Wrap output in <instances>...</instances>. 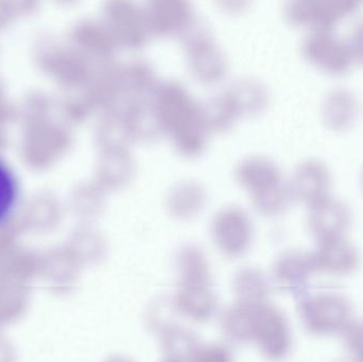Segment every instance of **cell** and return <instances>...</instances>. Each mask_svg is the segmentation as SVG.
<instances>
[{
	"instance_id": "7",
	"label": "cell",
	"mask_w": 363,
	"mask_h": 362,
	"mask_svg": "<svg viewBox=\"0 0 363 362\" xmlns=\"http://www.w3.org/2000/svg\"><path fill=\"white\" fill-rule=\"evenodd\" d=\"M136 164L128 146L104 148L100 162L99 179L108 191L125 188L135 176Z\"/></svg>"
},
{
	"instance_id": "17",
	"label": "cell",
	"mask_w": 363,
	"mask_h": 362,
	"mask_svg": "<svg viewBox=\"0 0 363 362\" xmlns=\"http://www.w3.org/2000/svg\"><path fill=\"white\" fill-rule=\"evenodd\" d=\"M347 43L355 62L363 65V21L354 26Z\"/></svg>"
},
{
	"instance_id": "13",
	"label": "cell",
	"mask_w": 363,
	"mask_h": 362,
	"mask_svg": "<svg viewBox=\"0 0 363 362\" xmlns=\"http://www.w3.org/2000/svg\"><path fill=\"white\" fill-rule=\"evenodd\" d=\"M225 95L240 118L260 114L268 106V94L259 85L240 84Z\"/></svg>"
},
{
	"instance_id": "11",
	"label": "cell",
	"mask_w": 363,
	"mask_h": 362,
	"mask_svg": "<svg viewBox=\"0 0 363 362\" xmlns=\"http://www.w3.org/2000/svg\"><path fill=\"white\" fill-rule=\"evenodd\" d=\"M311 254L315 267L330 271H351L359 263V252L345 237L318 242Z\"/></svg>"
},
{
	"instance_id": "12",
	"label": "cell",
	"mask_w": 363,
	"mask_h": 362,
	"mask_svg": "<svg viewBox=\"0 0 363 362\" xmlns=\"http://www.w3.org/2000/svg\"><path fill=\"white\" fill-rule=\"evenodd\" d=\"M287 15L292 23L311 31H332L339 23L324 0H289Z\"/></svg>"
},
{
	"instance_id": "18",
	"label": "cell",
	"mask_w": 363,
	"mask_h": 362,
	"mask_svg": "<svg viewBox=\"0 0 363 362\" xmlns=\"http://www.w3.org/2000/svg\"><path fill=\"white\" fill-rule=\"evenodd\" d=\"M17 350L8 338L0 335V362H17Z\"/></svg>"
},
{
	"instance_id": "15",
	"label": "cell",
	"mask_w": 363,
	"mask_h": 362,
	"mask_svg": "<svg viewBox=\"0 0 363 362\" xmlns=\"http://www.w3.org/2000/svg\"><path fill=\"white\" fill-rule=\"evenodd\" d=\"M18 183L11 168L0 159V225L6 222L18 201Z\"/></svg>"
},
{
	"instance_id": "1",
	"label": "cell",
	"mask_w": 363,
	"mask_h": 362,
	"mask_svg": "<svg viewBox=\"0 0 363 362\" xmlns=\"http://www.w3.org/2000/svg\"><path fill=\"white\" fill-rule=\"evenodd\" d=\"M152 101L164 134L169 135L178 152L188 159L200 157L209 133L202 106L183 87L172 83L160 87Z\"/></svg>"
},
{
	"instance_id": "4",
	"label": "cell",
	"mask_w": 363,
	"mask_h": 362,
	"mask_svg": "<svg viewBox=\"0 0 363 362\" xmlns=\"http://www.w3.org/2000/svg\"><path fill=\"white\" fill-rule=\"evenodd\" d=\"M211 236L222 254L234 259L243 256L253 242V225L242 208L230 206L213 217Z\"/></svg>"
},
{
	"instance_id": "19",
	"label": "cell",
	"mask_w": 363,
	"mask_h": 362,
	"mask_svg": "<svg viewBox=\"0 0 363 362\" xmlns=\"http://www.w3.org/2000/svg\"><path fill=\"white\" fill-rule=\"evenodd\" d=\"M362 189H363V172H362Z\"/></svg>"
},
{
	"instance_id": "6",
	"label": "cell",
	"mask_w": 363,
	"mask_h": 362,
	"mask_svg": "<svg viewBox=\"0 0 363 362\" xmlns=\"http://www.w3.org/2000/svg\"><path fill=\"white\" fill-rule=\"evenodd\" d=\"M332 176L325 164L317 159H309L300 164L292 176L289 185L292 199L313 205L330 197Z\"/></svg>"
},
{
	"instance_id": "8",
	"label": "cell",
	"mask_w": 363,
	"mask_h": 362,
	"mask_svg": "<svg viewBox=\"0 0 363 362\" xmlns=\"http://www.w3.org/2000/svg\"><path fill=\"white\" fill-rule=\"evenodd\" d=\"M121 113L132 140L152 142L163 135V127L152 100H133Z\"/></svg>"
},
{
	"instance_id": "9",
	"label": "cell",
	"mask_w": 363,
	"mask_h": 362,
	"mask_svg": "<svg viewBox=\"0 0 363 362\" xmlns=\"http://www.w3.org/2000/svg\"><path fill=\"white\" fill-rule=\"evenodd\" d=\"M359 106L357 98L349 89H336L326 95L321 106V117L330 131L345 132L357 120Z\"/></svg>"
},
{
	"instance_id": "10",
	"label": "cell",
	"mask_w": 363,
	"mask_h": 362,
	"mask_svg": "<svg viewBox=\"0 0 363 362\" xmlns=\"http://www.w3.org/2000/svg\"><path fill=\"white\" fill-rule=\"evenodd\" d=\"M204 187L194 181H183L174 185L166 198L168 214L178 220H191L206 206Z\"/></svg>"
},
{
	"instance_id": "2",
	"label": "cell",
	"mask_w": 363,
	"mask_h": 362,
	"mask_svg": "<svg viewBox=\"0 0 363 362\" xmlns=\"http://www.w3.org/2000/svg\"><path fill=\"white\" fill-rule=\"evenodd\" d=\"M237 182L251 195L257 212L264 216L284 214L291 202L289 185L284 183L277 164L267 157L243 159L236 168Z\"/></svg>"
},
{
	"instance_id": "5",
	"label": "cell",
	"mask_w": 363,
	"mask_h": 362,
	"mask_svg": "<svg viewBox=\"0 0 363 362\" xmlns=\"http://www.w3.org/2000/svg\"><path fill=\"white\" fill-rule=\"evenodd\" d=\"M307 222L318 242L342 238L351 227V210L345 202L328 197L309 206Z\"/></svg>"
},
{
	"instance_id": "16",
	"label": "cell",
	"mask_w": 363,
	"mask_h": 362,
	"mask_svg": "<svg viewBox=\"0 0 363 362\" xmlns=\"http://www.w3.org/2000/svg\"><path fill=\"white\" fill-rule=\"evenodd\" d=\"M328 10L340 23L345 17L351 16L359 10L363 0H324Z\"/></svg>"
},
{
	"instance_id": "3",
	"label": "cell",
	"mask_w": 363,
	"mask_h": 362,
	"mask_svg": "<svg viewBox=\"0 0 363 362\" xmlns=\"http://www.w3.org/2000/svg\"><path fill=\"white\" fill-rule=\"evenodd\" d=\"M305 60L319 72L343 77L353 68L355 60L347 40L332 31H311L303 44Z\"/></svg>"
},
{
	"instance_id": "14",
	"label": "cell",
	"mask_w": 363,
	"mask_h": 362,
	"mask_svg": "<svg viewBox=\"0 0 363 362\" xmlns=\"http://www.w3.org/2000/svg\"><path fill=\"white\" fill-rule=\"evenodd\" d=\"M202 111L209 132L221 133L228 131L240 118L225 94L221 97L211 100L208 103L202 106Z\"/></svg>"
}]
</instances>
